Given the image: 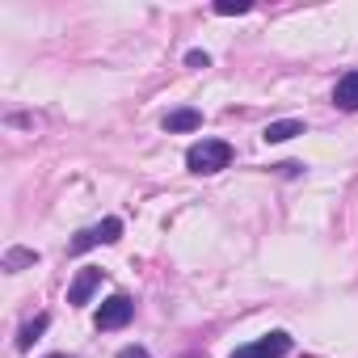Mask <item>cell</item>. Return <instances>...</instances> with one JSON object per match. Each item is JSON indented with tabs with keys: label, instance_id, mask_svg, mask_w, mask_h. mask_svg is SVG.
I'll list each match as a JSON object with an SVG mask.
<instances>
[{
	"label": "cell",
	"instance_id": "obj_1",
	"mask_svg": "<svg viewBox=\"0 0 358 358\" xmlns=\"http://www.w3.org/2000/svg\"><path fill=\"white\" fill-rule=\"evenodd\" d=\"M228 164H232V143H224V139H199V143H190V152H186V169L199 173V177L220 173V169H228Z\"/></svg>",
	"mask_w": 358,
	"mask_h": 358
},
{
	"label": "cell",
	"instance_id": "obj_2",
	"mask_svg": "<svg viewBox=\"0 0 358 358\" xmlns=\"http://www.w3.org/2000/svg\"><path fill=\"white\" fill-rule=\"evenodd\" d=\"M118 236H122V220H118V215H110V220H101L97 228L76 232V236H72V245H68V253H89L93 245H114Z\"/></svg>",
	"mask_w": 358,
	"mask_h": 358
},
{
	"label": "cell",
	"instance_id": "obj_3",
	"mask_svg": "<svg viewBox=\"0 0 358 358\" xmlns=\"http://www.w3.org/2000/svg\"><path fill=\"white\" fill-rule=\"evenodd\" d=\"M287 354H291V333L274 329V333H266V337H257V341L241 345L232 358H287Z\"/></svg>",
	"mask_w": 358,
	"mask_h": 358
},
{
	"label": "cell",
	"instance_id": "obj_4",
	"mask_svg": "<svg viewBox=\"0 0 358 358\" xmlns=\"http://www.w3.org/2000/svg\"><path fill=\"white\" fill-rule=\"evenodd\" d=\"M131 316H135V299L131 295H110L97 308V329H122V324H131Z\"/></svg>",
	"mask_w": 358,
	"mask_h": 358
},
{
	"label": "cell",
	"instance_id": "obj_5",
	"mask_svg": "<svg viewBox=\"0 0 358 358\" xmlns=\"http://www.w3.org/2000/svg\"><path fill=\"white\" fill-rule=\"evenodd\" d=\"M97 287H101V270H97V266H85V270H80V274L72 278V287H68V303H72V308L89 303Z\"/></svg>",
	"mask_w": 358,
	"mask_h": 358
},
{
	"label": "cell",
	"instance_id": "obj_6",
	"mask_svg": "<svg viewBox=\"0 0 358 358\" xmlns=\"http://www.w3.org/2000/svg\"><path fill=\"white\" fill-rule=\"evenodd\" d=\"M333 106H337V110H345V114H354V110H358V68H354V72H345V76L333 85Z\"/></svg>",
	"mask_w": 358,
	"mask_h": 358
},
{
	"label": "cell",
	"instance_id": "obj_7",
	"mask_svg": "<svg viewBox=\"0 0 358 358\" xmlns=\"http://www.w3.org/2000/svg\"><path fill=\"white\" fill-rule=\"evenodd\" d=\"M199 127H203V110L182 106V110H169L164 114V131H199Z\"/></svg>",
	"mask_w": 358,
	"mask_h": 358
},
{
	"label": "cell",
	"instance_id": "obj_8",
	"mask_svg": "<svg viewBox=\"0 0 358 358\" xmlns=\"http://www.w3.org/2000/svg\"><path fill=\"white\" fill-rule=\"evenodd\" d=\"M295 135H303V122H299V118H278V122H270V127L262 131L266 143H287V139H295Z\"/></svg>",
	"mask_w": 358,
	"mask_h": 358
},
{
	"label": "cell",
	"instance_id": "obj_9",
	"mask_svg": "<svg viewBox=\"0 0 358 358\" xmlns=\"http://www.w3.org/2000/svg\"><path fill=\"white\" fill-rule=\"evenodd\" d=\"M47 324H51V316H47V312H38L34 320H26V324H22V333H17V350L26 354V350H30V345L47 333Z\"/></svg>",
	"mask_w": 358,
	"mask_h": 358
},
{
	"label": "cell",
	"instance_id": "obj_10",
	"mask_svg": "<svg viewBox=\"0 0 358 358\" xmlns=\"http://www.w3.org/2000/svg\"><path fill=\"white\" fill-rule=\"evenodd\" d=\"M34 262H38V253H34V249H9V253H5V270H9V274L26 270V266H34Z\"/></svg>",
	"mask_w": 358,
	"mask_h": 358
},
{
	"label": "cell",
	"instance_id": "obj_11",
	"mask_svg": "<svg viewBox=\"0 0 358 358\" xmlns=\"http://www.w3.org/2000/svg\"><path fill=\"white\" fill-rule=\"evenodd\" d=\"M249 9H253L249 0H220V5H215L220 17H241V13H249Z\"/></svg>",
	"mask_w": 358,
	"mask_h": 358
},
{
	"label": "cell",
	"instance_id": "obj_12",
	"mask_svg": "<svg viewBox=\"0 0 358 358\" xmlns=\"http://www.w3.org/2000/svg\"><path fill=\"white\" fill-rule=\"evenodd\" d=\"M186 64H190V68H211V55H207V51H190Z\"/></svg>",
	"mask_w": 358,
	"mask_h": 358
},
{
	"label": "cell",
	"instance_id": "obj_13",
	"mask_svg": "<svg viewBox=\"0 0 358 358\" xmlns=\"http://www.w3.org/2000/svg\"><path fill=\"white\" fill-rule=\"evenodd\" d=\"M274 169H278L282 177H299V173H303V164H299V160H287V164H274Z\"/></svg>",
	"mask_w": 358,
	"mask_h": 358
},
{
	"label": "cell",
	"instance_id": "obj_14",
	"mask_svg": "<svg viewBox=\"0 0 358 358\" xmlns=\"http://www.w3.org/2000/svg\"><path fill=\"white\" fill-rule=\"evenodd\" d=\"M118 358H152L143 345H127V350H118Z\"/></svg>",
	"mask_w": 358,
	"mask_h": 358
},
{
	"label": "cell",
	"instance_id": "obj_15",
	"mask_svg": "<svg viewBox=\"0 0 358 358\" xmlns=\"http://www.w3.org/2000/svg\"><path fill=\"white\" fill-rule=\"evenodd\" d=\"M47 358H76V354H47Z\"/></svg>",
	"mask_w": 358,
	"mask_h": 358
}]
</instances>
